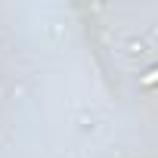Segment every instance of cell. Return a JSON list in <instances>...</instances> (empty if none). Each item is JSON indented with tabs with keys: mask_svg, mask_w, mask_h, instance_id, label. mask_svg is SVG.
Wrapping results in <instances>:
<instances>
[{
	"mask_svg": "<svg viewBox=\"0 0 158 158\" xmlns=\"http://www.w3.org/2000/svg\"><path fill=\"white\" fill-rule=\"evenodd\" d=\"M155 81H158V71H155V74H152V77H149V84H155Z\"/></svg>",
	"mask_w": 158,
	"mask_h": 158,
	"instance_id": "obj_1",
	"label": "cell"
}]
</instances>
